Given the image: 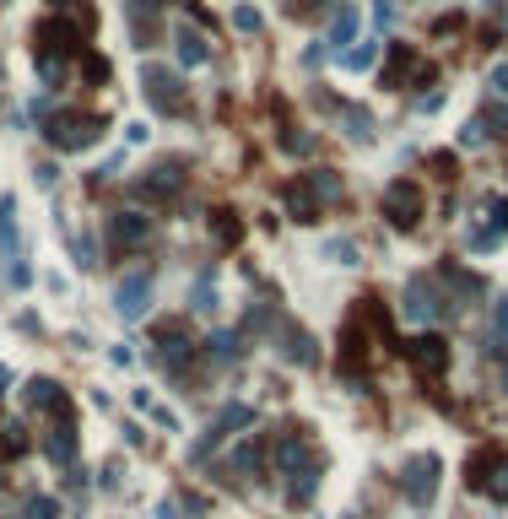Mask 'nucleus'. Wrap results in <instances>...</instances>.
Segmentation results:
<instances>
[{
	"mask_svg": "<svg viewBox=\"0 0 508 519\" xmlns=\"http://www.w3.org/2000/svg\"><path fill=\"white\" fill-rule=\"evenodd\" d=\"M28 411L38 422V444H44V455L71 471L76 465V406H71V395H65L55 379H33L28 384Z\"/></svg>",
	"mask_w": 508,
	"mask_h": 519,
	"instance_id": "nucleus-1",
	"label": "nucleus"
},
{
	"mask_svg": "<svg viewBox=\"0 0 508 519\" xmlns=\"http://www.w3.org/2000/svg\"><path fill=\"white\" fill-rule=\"evenodd\" d=\"M271 471L287 476V503L292 509H309L319 492V471H325V455L314 449L309 428H287L271 438Z\"/></svg>",
	"mask_w": 508,
	"mask_h": 519,
	"instance_id": "nucleus-2",
	"label": "nucleus"
},
{
	"mask_svg": "<svg viewBox=\"0 0 508 519\" xmlns=\"http://www.w3.org/2000/svg\"><path fill=\"white\" fill-rule=\"evenodd\" d=\"M157 368L173 379V384H184V390H195L200 384V346L190 341V330L184 325H163L157 330Z\"/></svg>",
	"mask_w": 508,
	"mask_h": 519,
	"instance_id": "nucleus-3",
	"label": "nucleus"
},
{
	"mask_svg": "<svg viewBox=\"0 0 508 519\" xmlns=\"http://www.w3.org/2000/svg\"><path fill=\"white\" fill-rule=\"evenodd\" d=\"M465 487L476 498L508 503V444H476L465 455Z\"/></svg>",
	"mask_w": 508,
	"mask_h": 519,
	"instance_id": "nucleus-4",
	"label": "nucleus"
},
{
	"mask_svg": "<svg viewBox=\"0 0 508 519\" xmlns=\"http://www.w3.org/2000/svg\"><path fill=\"white\" fill-rule=\"evenodd\" d=\"M330 201H341V173H330V168L298 173V184H287V211L298 222H319Z\"/></svg>",
	"mask_w": 508,
	"mask_h": 519,
	"instance_id": "nucleus-5",
	"label": "nucleus"
},
{
	"mask_svg": "<svg viewBox=\"0 0 508 519\" xmlns=\"http://www.w3.org/2000/svg\"><path fill=\"white\" fill-rule=\"evenodd\" d=\"M38 130H44V141L55 146V152H82V146L98 141L103 119L98 114H71V109H49L38 119Z\"/></svg>",
	"mask_w": 508,
	"mask_h": 519,
	"instance_id": "nucleus-6",
	"label": "nucleus"
},
{
	"mask_svg": "<svg viewBox=\"0 0 508 519\" xmlns=\"http://www.w3.org/2000/svg\"><path fill=\"white\" fill-rule=\"evenodd\" d=\"M184 157H163V163H152L141 173V179H130V201H146V206H168V201H179V190H184Z\"/></svg>",
	"mask_w": 508,
	"mask_h": 519,
	"instance_id": "nucleus-7",
	"label": "nucleus"
},
{
	"mask_svg": "<svg viewBox=\"0 0 508 519\" xmlns=\"http://www.w3.org/2000/svg\"><path fill=\"white\" fill-rule=\"evenodd\" d=\"M141 87H146V103H152L157 114H190V92H184V82L168 65H141Z\"/></svg>",
	"mask_w": 508,
	"mask_h": 519,
	"instance_id": "nucleus-8",
	"label": "nucleus"
},
{
	"mask_svg": "<svg viewBox=\"0 0 508 519\" xmlns=\"http://www.w3.org/2000/svg\"><path fill=\"white\" fill-rule=\"evenodd\" d=\"M157 244V228L152 217H141V211H114L109 217V249L114 255H141V249Z\"/></svg>",
	"mask_w": 508,
	"mask_h": 519,
	"instance_id": "nucleus-9",
	"label": "nucleus"
},
{
	"mask_svg": "<svg viewBox=\"0 0 508 519\" xmlns=\"http://www.w3.org/2000/svg\"><path fill=\"white\" fill-rule=\"evenodd\" d=\"M422 190L411 179H395L390 190H384V217L395 222V228H417V217H422Z\"/></svg>",
	"mask_w": 508,
	"mask_h": 519,
	"instance_id": "nucleus-10",
	"label": "nucleus"
},
{
	"mask_svg": "<svg viewBox=\"0 0 508 519\" xmlns=\"http://www.w3.org/2000/svg\"><path fill=\"white\" fill-rule=\"evenodd\" d=\"M400 492H406L411 503H433V492H438V455H417L406 465V476H400Z\"/></svg>",
	"mask_w": 508,
	"mask_h": 519,
	"instance_id": "nucleus-11",
	"label": "nucleus"
},
{
	"mask_svg": "<svg viewBox=\"0 0 508 519\" xmlns=\"http://www.w3.org/2000/svg\"><path fill=\"white\" fill-rule=\"evenodd\" d=\"M233 428H254V411H249V406H222V417L211 422V428H206V438L195 444V460H206L211 449H222V444H227V433H233Z\"/></svg>",
	"mask_w": 508,
	"mask_h": 519,
	"instance_id": "nucleus-12",
	"label": "nucleus"
},
{
	"mask_svg": "<svg viewBox=\"0 0 508 519\" xmlns=\"http://www.w3.org/2000/svg\"><path fill=\"white\" fill-rule=\"evenodd\" d=\"M411 76H433V71L422 65V55L411 44H390V60H384V87L400 92V87H411Z\"/></svg>",
	"mask_w": 508,
	"mask_h": 519,
	"instance_id": "nucleus-13",
	"label": "nucleus"
},
{
	"mask_svg": "<svg viewBox=\"0 0 508 519\" xmlns=\"http://www.w3.org/2000/svg\"><path fill=\"white\" fill-rule=\"evenodd\" d=\"M152 287H157L152 271H130L125 282H119V314H125V319H141L146 303H152Z\"/></svg>",
	"mask_w": 508,
	"mask_h": 519,
	"instance_id": "nucleus-14",
	"label": "nucleus"
},
{
	"mask_svg": "<svg viewBox=\"0 0 508 519\" xmlns=\"http://www.w3.org/2000/svg\"><path fill=\"white\" fill-rule=\"evenodd\" d=\"M130 11V28H136V44H157V17H152V0H125Z\"/></svg>",
	"mask_w": 508,
	"mask_h": 519,
	"instance_id": "nucleus-15",
	"label": "nucleus"
},
{
	"mask_svg": "<svg viewBox=\"0 0 508 519\" xmlns=\"http://www.w3.org/2000/svg\"><path fill=\"white\" fill-rule=\"evenodd\" d=\"M276 330H282V357H292V363L309 368V363H314V341H309V330H292L287 319H282Z\"/></svg>",
	"mask_w": 508,
	"mask_h": 519,
	"instance_id": "nucleus-16",
	"label": "nucleus"
},
{
	"mask_svg": "<svg viewBox=\"0 0 508 519\" xmlns=\"http://www.w3.org/2000/svg\"><path fill=\"white\" fill-rule=\"evenodd\" d=\"M173 44H179V65H206V38H200L195 28H179Z\"/></svg>",
	"mask_w": 508,
	"mask_h": 519,
	"instance_id": "nucleus-17",
	"label": "nucleus"
},
{
	"mask_svg": "<svg viewBox=\"0 0 508 519\" xmlns=\"http://www.w3.org/2000/svg\"><path fill=\"white\" fill-rule=\"evenodd\" d=\"M211 233H217L222 249H233L238 238H244V222H238V211H211Z\"/></svg>",
	"mask_w": 508,
	"mask_h": 519,
	"instance_id": "nucleus-18",
	"label": "nucleus"
},
{
	"mask_svg": "<svg viewBox=\"0 0 508 519\" xmlns=\"http://www.w3.org/2000/svg\"><path fill=\"white\" fill-rule=\"evenodd\" d=\"M492 352H508V298L492 303V336H487V357Z\"/></svg>",
	"mask_w": 508,
	"mask_h": 519,
	"instance_id": "nucleus-19",
	"label": "nucleus"
},
{
	"mask_svg": "<svg viewBox=\"0 0 508 519\" xmlns=\"http://www.w3.org/2000/svg\"><path fill=\"white\" fill-rule=\"evenodd\" d=\"M476 125H481V136H503L508 141V109L503 103H487V109L476 114Z\"/></svg>",
	"mask_w": 508,
	"mask_h": 519,
	"instance_id": "nucleus-20",
	"label": "nucleus"
},
{
	"mask_svg": "<svg viewBox=\"0 0 508 519\" xmlns=\"http://www.w3.org/2000/svg\"><path fill=\"white\" fill-rule=\"evenodd\" d=\"M352 38H357V11L341 6L336 22H330V44H352Z\"/></svg>",
	"mask_w": 508,
	"mask_h": 519,
	"instance_id": "nucleus-21",
	"label": "nucleus"
},
{
	"mask_svg": "<svg viewBox=\"0 0 508 519\" xmlns=\"http://www.w3.org/2000/svg\"><path fill=\"white\" fill-rule=\"evenodd\" d=\"M211 303H217V287H211L206 276H200V282H195V292H190V309H200V314H206Z\"/></svg>",
	"mask_w": 508,
	"mask_h": 519,
	"instance_id": "nucleus-22",
	"label": "nucleus"
},
{
	"mask_svg": "<svg viewBox=\"0 0 508 519\" xmlns=\"http://www.w3.org/2000/svg\"><path fill=\"white\" fill-rule=\"evenodd\" d=\"M233 28H238V33H260V11H254V6H238V11H233Z\"/></svg>",
	"mask_w": 508,
	"mask_h": 519,
	"instance_id": "nucleus-23",
	"label": "nucleus"
},
{
	"mask_svg": "<svg viewBox=\"0 0 508 519\" xmlns=\"http://www.w3.org/2000/svg\"><path fill=\"white\" fill-rule=\"evenodd\" d=\"M373 55H379V49H373V44L352 49V55H346V71H368V65H373Z\"/></svg>",
	"mask_w": 508,
	"mask_h": 519,
	"instance_id": "nucleus-24",
	"label": "nucleus"
},
{
	"mask_svg": "<svg viewBox=\"0 0 508 519\" xmlns=\"http://www.w3.org/2000/svg\"><path fill=\"white\" fill-rule=\"evenodd\" d=\"M55 514H60L55 498H33V503H28V519H55Z\"/></svg>",
	"mask_w": 508,
	"mask_h": 519,
	"instance_id": "nucleus-25",
	"label": "nucleus"
},
{
	"mask_svg": "<svg viewBox=\"0 0 508 519\" xmlns=\"http://www.w3.org/2000/svg\"><path fill=\"white\" fill-rule=\"evenodd\" d=\"M492 92H498V98H508V65H498V71H492Z\"/></svg>",
	"mask_w": 508,
	"mask_h": 519,
	"instance_id": "nucleus-26",
	"label": "nucleus"
},
{
	"mask_svg": "<svg viewBox=\"0 0 508 519\" xmlns=\"http://www.w3.org/2000/svg\"><path fill=\"white\" fill-rule=\"evenodd\" d=\"M503 228H508V201L498 206V233H503Z\"/></svg>",
	"mask_w": 508,
	"mask_h": 519,
	"instance_id": "nucleus-27",
	"label": "nucleus"
},
{
	"mask_svg": "<svg viewBox=\"0 0 508 519\" xmlns=\"http://www.w3.org/2000/svg\"><path fill=\"white\" fill-rule=\"evenodd\" d=\"M346 519H357V514H346Z\"/></svg>",
	"mask_w": 508,
	"mask_h": 519,
	"instance_id": "nucleus-28",
	"label": "nucleus"
}]
</instances>
